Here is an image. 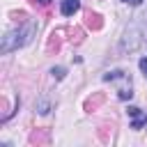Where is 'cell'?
<instances>
[{
    "label": "cell",
    "instance_id": "6da1fadb",
    "mask_svg": "<svg viewBox=\"0 0 147 147\" xmlns=\"http://www.w3.org/2000/svg\"><path fill=\"white\" fill-rule=\"evenodd\" d=\"M34 30H37V25H34V23H25V25H21L18 30H11V32H7V34L2 37L0 53H11V51H16V48L25 46V44L32 39Z\"/></svg>",
    "mask_w": 147,
    "mask_h": 147
},
{
    "label": "cell",
    "instance_id": "7a4b0ae2",
    "mask_svg": "<svg viewBox=\"0 0 147 147\" xmlns=\"http://www.w3.org/2000/svg\"><path fill=\"white\" fill-rule=\"evenodd\" d=\"M142 37H145V25H142L140 21L131 23V25L124 30V37H122V41H119V51H122V53L136 51V48L142 44Z\"/></svg>",
    "mask_w": 147,
    "mask_h": 147
},
{
    "label": "cell",
    "instance_id": "3957f363",
    "mask_svg": "<svg viewBox=\"0 0 147 147\" xmlns=\"http://www.w3.org/2000/svg\"><path fill=\"white\" fill-rule=\"evenodd\" d=\"M103 80H113V83H119V99H131L133 92H131V78L126 71H108L103 76Z\"/></svg>",
    "mask_w": 147,
    "mask_h": 147
},
{
    "label": "cell",
    "instance_id": "277c9868",
    "mask_svg": "<svg viewBox=\"0 0 147 147\" xmlns=\"http://www.w3.org/2000/svg\"><path fill=\"white\" fill-rule=\"evenodd\" d=\"M129 117H131V129L140 131L142 126H147V115H145V113H142L140 108L131 106V108H129Z\"/></svg>",
    "mask_w": 147,
    "mask_h": 147
},
{
    "label": "cell",
    "instance_id": "5b68a950",
    "mask_svg": "<svg viewBox=\"0 0 147 147\" xmlns=\"http://www.w3.org/2000/svg\"><path fill=\"white\" fill-rule=\"evenodd\" d=\"M78 9H80V0H62L60 2V11L64 16H74Z\"/></svg>",
    "mask_w": 147,
    "mask_h": 147
},
{
    "label": "cell",
    "instance_id": "8992f818",
    "mask_svg": "<svg viewBox=\"0 0 147 147\" xmlns=\"http://www.w3.org/2000/svg\"><path fill=\"white\" fill-rule=\"evenodd\" d=\"M51 74H53V78L62 80V78L67 76V69H64V67H53V71H51Z\"/></svg>",
    "mask_w": 147,
    "mask_h": 147
},
{
    "label": "cell",
    "instance_id": "52a82bcc",
    "mask_svg": "<svg viewBox=\"0 0 147 147\" xmlns=\"http://www.w3.org/2000/svg\"><path fill=\"white\" fill-rule=\"evenodd\" d=\"M138 67H140V71H142V76L147 78V57H140V62H138Z\"/></svg>",
    "mask_w": 147,
    "mask_h": 147
},
{
    "label": "cell",
    "instance_id": "ba28073f",
    "mask_svg": "<svg viewBox=\"0 0 147 147\" xmlns=\"http://www.w3.org/2000/svg\"><path fill=\"white\" fill-rule=\"evenodd\" d=\"M122 2H126V5H133V7H138L142 0H122Z\"/></svg>",
    "mask_w": 147,
    "mask_h": 147
},
{
    "label": "cell",
    "instance_id": "9c48e42d",
    "mask_svg": "<svg viewBox=\"0 0 147 147\" xmlns=\"http://www.w3.org/2000/svg\"><path fill=\"white\" fill-rule=\"evenodd\" d=\"M39 2H41V5H48V2H51V0H39Z\"/></svg>",
    "mask_w": 147,
    "mask_h": 147
}]
</instances>
